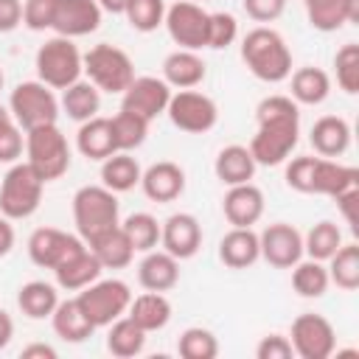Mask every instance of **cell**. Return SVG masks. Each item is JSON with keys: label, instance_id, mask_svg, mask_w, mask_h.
<instances>
[{"label": "cell", "instance_id": "obj_1", "mask_svg": "<svg viewBox=\"0 0 359 359\" xmlns=\"http://www.w3.org/2000/svg\"><path fill=\"white\" fill-rule=\"evenodd\" d=\"M255 135L250 154L258 165H280L289 160L300 140V109L289 95H266L255 107Z\"/></svg>", "mask_w": 359, "mask_h": 359}, {"label": "cell", "instance_id": "obj_2", "mask_svg": "<svg viewBox=\"0 0 359 359\" xmlns=\"http://www.w3.org/2000/svg\"><path fill=\"white\" fill-rule=\"evenodd\" d=\"M241 59L247 70L266 84H280L292 73V50L286 39L266 25L247 31V36L241 39Z\"/></svg>", "mask_w": 359, "mask_h": 359}, {"label": "cell", "instance_id": "obj_3", "mask_svg": "<svg viewBox=\"0 0 359 359\" xmlns=\"http://www.w3.org/2000/svg\"><path fill=\"white\" fill-rule=\"evenodd\" d=\"M73 222L79 238L90 247L93 241H98L121 224L118 194L104 185H81L73 194Z\"/></svg>", "mask_w": 359, "mask_h": 359}, {"label": "cell", "instance_id": "obj_4", "mask_svg": "<svg viewBox=\"0 0 359 359\" xmlns=\"http://www.w3.org/2000/svg\"><path fill=\"white\" fill-rule=\"evenodd\" d=\"M25 163L39 174L42 182H53L70 168V146L56 123L25 132Z\"/></svg>", "mask_w": 359, "mask_h": 359}, {"label": "cell", "instance_id": "obj_5", "mask_svg": "<svg viewBox=\"0 0 359 359\" xmlns=\"http://www.w3.org/2000/svg\"><path fill=\"white\" fill-rule=\"evenodd\" d=\"M81 62H84L87 81H93L101 93H109V95H121L135 79L132 56L123 48L109 45V42H101V45L90 48L81 56Z\"/></svg>", "mask_w": 359, "mask_h": 359}, {"label": "cell", "instance_id": "obj_6", "mask_svg": "<svg viewBox=\"0 0 359 359\" xmlns=\"http://www.w3.org/2000/svg\"><path fill=\"white\" fill-rule=\"evenodd\" d=\"M34 65H36L39 81L48 84L50 90H65L73 81H79L84 73L81 53L73 45V39H67V36L45 39V45H39V50H36Z\"/></svg>", "mask_w": 359, "mask_h": 359}, {"label": "cell", "instance_id": "obj_7", "mask_svg": "<svg viewBox=\"0 0 359 359\" xmlns=\"http://www.w3.org/2000/svg\"><path fill=\"white\" fill-rule=\"evenodd\" d=\"M42 191H45V182L28 163H20V160L11 163V168L0 182V213L11 222L34 216L42 202Z\"/></svg>", "mask_w": 359, "mask_h": 359}, {"label": "cell", "instance_id": "obj_8", "mask_svg": "<svg viewBox=\"0 0 359 359\" xmlns=\"http://www.w3.org/2000/svg\"><path fill=\"white\" fill-rule=\"evenodd\" d=\"M8 112L17 121V126L28 132V129H36V126L56 123L59 101H56L53 90L48 84H42L39 79L20 81L8 95Z\"/></svg>", "mask_w": 359, "mask_h": 359}, {"label": "cell", "instance_id": "obj_9", "mask_svg": "<svg viewBox=\"0 0 359 359\" xmlns=\"http://www.w3.org/2000/svg\"><path fill=\"white\" fill-rule=\"evenodd\" d=\"M76 300L95 328H107L109 323H115L118 317L126 314V309L132 303V289L126 280H118V278L101 280L98 278L90 286L79 289Z\"/></svg>", "mask_w": 359, "mask_h": 359}, {"label": "cell", "instance_id": "obj_10", "mask_svg": "<svg viewBox=\"0 0 359 359\" xmlns=\"http://www.w3.org/2000/svg\"><path fill=\"white\" fill-rule=\"evenodd\" d=\"M165 115L177 129L191 132V135H202V132H210L216 126L219 107L210 95H205L199 90H177L168 98Z\"/></svg>", "mask_w": 359, "mask_h": 359}, {"label": "cell", "instance_id": "obj_11", "mask_svg": "<svg viewBox=\"0 0 359 359\" xmlns=\"http://www.w3.org/2000/svg\"><path fill=\"white\" fill-rule=\"evenodd\" d=\"M208 20H210V11H205L199 3L180 0L165 8L163 25L180 48L199 50V48H208Z\"/></svg>", "mask_w": 359, "mask_h": 359}, {"label": "cell", "instance_id": "obj_12", "mask_svg": "<svg viewBox=\"0 0 359 359\" xmlns=\"http://www.w3.org/2000/svg\"><path fill=\"white\" fill-rule=\"evenodd\" d=\"M289 342L300 359H328L337 351V331L323 314L306 311L292 323Z\"/></svg>", "mask_w": 359, "mask_h": 359}, {"label": "cell", "instance_id": "obj_13", "mask_svg": "<svg viewBox=\"0 0 359 359\" xmlns=\"http://www.w3.org/2000/svg\"><path fill=\"white\" fill-rule=\"evenodd\" d=\"M81 247L87 244L79 236L65 233L59 227H36L28 236V258L42 269H56L62 261H67Z\"/></svg>", "mask_w": 359, "mask_h": 359}, {"label": "cell", "instance_id": "obj_14", "mask_svg": "<svg viewBox=\"0 0 359 359\" xmlns=\"http://www.w3.org/2000/svg\"><path fill=\"white\" fill-rule=\"evenodd\" d=\"M171 98V87L157 79V76H135L132 84L121 93V109L135 112L140 118H146L149 123L165 112Z\"/></svg>", "mask_w": 359, "mask_h": 359}, {"label": "cell", "instance_id": "obj_15", "mask_svg": "<svg viewBox=\"0 0 359 359\" xmlns=\"http://www.w3.org/2000/svg\"><path fill=\"white\" fill-rule=\"evenodd\" d=\"M258 244H261V258L278 269H292L303 258V236L297 227L286 222L266 224L258 233Z\"/></svg>", "mask_w": 359, "mask_h": 359}, {"label": "cell", "instance_id": "obj_16", "mask_svg": "<svg viewBox=\"0 0 359 359\" xmlns=\"http://www.w3.org/2000/svg\"><path fill=\"white\" fill-rule=\"evenodd\" d=\"M160 244L177 261L194 258L202 247V224L194 213H171L160 224Z\"/></svg>", "mask_w": 359, "mask_h": 359}, {"label": "cell", "instance_id": "obj_17", "mask_svg": "<svg viewBox=\"0 0 359 359\" xmlns=\"http://www.w3.org/2000/svg\"><path fill=\"white\" fill-rule=\"evenodd\" d=\"M101 14L104 11L95 0H59L50 31H56V36H67V39L87 36V34L98 31Z\"/></svg>", "mask_w": 359, "mask_h": 359}, {"label": "cell", "instance_id": "obj_18", "mask_svg": "<svg viewBox=\"0 0 359 359\" xmlns=\"http://www.w3.org/2000/svg\"><path fill=\"white\" fill-rule=\"evenodd\" d=\"M140 188L151 202H174L185 191V171L171 160H160L140 174Z\"/></svg>", "mask_w": 359, "mask_h": 359}, {"label": "cell", "instance_id": "obj_19", "mask_svg": "<svg viewBox=\"0 0 359 359\" xmlns=\"http://www.w3.org/2000/svg\"><path fill=\"white\" fill-rule=\"evenodd\" d=\"M222 210L233 227H252L264 216V191L252 182L230 185V191L224 194Z\"/></svg>", "mask_w": 359, "mask_h": 359}, {"label": "cell", "instance_id": "obj_20", "mask_svg": "<svg viewBox=\"0 0 359 359\" xmlns=\"http://www.w3.org/2000/svg\"><path fill=\"white\" fill-rule=\"evenodd\" d=\"M359 185V171L353 165H342L334 157H314L311 165V188L309 194H320V196H337L345 188Z\"/></svg>", "mask_w": 359, "mask_h": 359}, {"label": "cell", "instance_id": "obj_21", "mask_svg": "<svg viewBox=\"0 0 359 359\" xmlns=\"http://www.w3.org/2000/svg\"><path fill=\"white\" fill-rule=\"evenodd\" d=\"M205 59L196 53V50H185V48H177L171 50L165 59H163V81L168 87H177V90H194L196 84L205 81Z\"/></svg>", "mask_w": 359, "mask_h": 359}, {"label": "cell", "instance_id": "obj_22", "mask_svg": "<svg viewBox=\"0 0 359 359\" xmlns=\"http://www.w3.org/2000/svg\"><path fill=\"white\" fill-rule=\"evenodd\" d=\"M180 280V261L165 250H149L137 264V283L146 292H168Z\"/></svg>", "mask_w": 359, "mask_h": 359}, {"label": "cell", "instance_id": "obj_23", "mask_svg": "<svg viewBox=\"0 0 359 359\" xmlns=\"http://www.w3.org/2000/svg\"><path fill=\"white\" fill-rule=\"evenodd\" d=\"M101 261L95 258V252L90 247H81L79 252H73L67 261H62L53 275H56V286L65 292H79L84 286H90L93 280L101 278Z\"/></svg>", "mask_w": 359, "mask_h": 359}, {"label": "cell", "instance_id": "obj_24", "mask_svg": "<svg viewBox=\"0 0 359 359\" xmlns=\"http://www.w3.org/2000/svg\"><path fill=\"white\" fill-rule=\"evenodd\" d=\"M219 258L230 269H247L261 258L258 233L252 227H233L219 241Z\"/></svg>", "mask_w": 359, "mask_h": 359}, {"label": "cell", "instance_id": "obj_25", "mask_svg": "<svg viewBox=\"0 0 359 359\" xmlns=\"http://www.w3.org/2000/svg\"><path fill=\"white\" fill-rule=\"evenodd\" d=\"M309 140L320 157H339L351 146V123L339 115H323L314 121Z\"/></svg>", "mask_w": 359, "mask_h": 359}, {"label": "cell", "instance_id": "obj_26", "mask_svg": "<svg viewBox=\"0 0 359 359\" xmlns=\"http://www.w3.org/2000/svg\"><path fill=\"white\" fill-rule=\"evenodd\" d=\"M76 149H79L87 160H98V163L107 160L109 154H115L118 146H115V137H112V123H109V118L95 115V118L84 121V123L79 126V132H76Z\"/></svg>", "mask_w": 359, "mask_h": 359}, {"label": "cell", "instance_id": "obj_27", "mask_svg": "<svg viewBox=\"0 0 359 359\" xmlns=\"http://www.w3.org/2000/svg\"><path fill=\"white\" fill-rule=\"evenodd\" d=\"M50 323H53L56 337H62L65 342H84L95 334V325L90 323V317L84 314V309L79 306L76 297L59 300L50 314Z\"/></svg>", "mask_w": 359, "mask_h": 359}, {"label": "cell", "instance_id": "obj_28", "mask_svg": "<svg viewBox=\"0 0 359 359\" xmlns=\"http://www.w3.org/2000/svg\"><path fill=\"white\" fill-rule=\"evenodd\" d=\"M126 317H132L146 334L160 331L171 320V300L163 292H143V294L132 297V303L126 309Z\"/></svg>", "mask_w": 359, "mask_h": 359}, {"label": "cell", "instance_id": "obj_29", "mask_svg": "<svg viewBox=\"0 0 359 359\" xmlns=\"http://www.w3.org/2000/svg\"><path fill=\"white\" fill-rule=\"evenodd\" d=\"M255 157L250 154L247 146H224L219 154H216V163H213V171L216 177L224 182V185H241V182H250L255 177Z\"/></svg>", "mask_w": 359, "mask_h": 359}, {"label": "cell", "instance_id": "obj_30", "mask_svg": "<svg viewBox=\"0 0 359 359\" xmlns=\"http://www.w3.org/2000/svg\"><path fill=\"white\" fill-rule=\"evenodd\" d=\"M292 76V101L294 104H306V107H317L331 95V79L323 67H297Z\"/></svg>", "mask_w": 359, "mask_h": 359}, {"label": "cell", "instance_id": "obj_31", "mask_svg": "<svg viewBox=\"0 0 359 359\" xmlns=\"http://www.w3.org/2000/svg\"><path fill=\"white\" fill-rule=\"evenodd\" d=\"M59 107L65 109V115L70 121L84 123V121H90V118L98 115V109H101V90L93 81H81L79 79V81H73L70 87L62 90Z\"/></svg>", "mask_w": 359, "mask_h": 359}, {"label": "cell", "instance_id": "obj_32", "mask_svg": "<svg viewBox=\"0 0 359 359\" xmlns=\"http://www.w3.org/2000/svg\"><path fill=\"white\" fill-rule=\"evenodd\" d=\"M140 163L129 151H115L107 160H101V185L115 194H126L135 185H140Z\"/></svg>", "mask_w": 359, "mask_h": 359}, {"label": "cell", "instance_id": "obj_33", "mask_svg": "<svg viewBox=\"0 0 359 359\" xmlns=\"http://www.w3.org/2000/svg\"><path fill=\"white\" fill-rule=\"evenodd\" d=\"M107 351L118 359H129V356H137L143 353L146 348V331L132 320V317H118L115 323L107 325Z\"/></svg>", "mask_w": 359, "mask_h": 359}, {"label": "cell", "instance_id": "obj_34", "mask_svg": "<svg viewBox=\"0 0 359 359\" xmlns=\"http://www.w3.org/2000/svg\"><path fill=\"white\" fill-rule=\"evenodd\" d=\"M56 303H59V292H56L53 283H45V280H28L17 292V306L31 320L50 317L53 309H56Z\"/></svg>", "mask_w": 359, "mask_h": 359}, {"label": "cell", "instance_id": "obj_35", "mask_svg": "<svg viewBox=\"0 0 359 359\" xmlns=\"http://www.w3.org/2000/svg\"><path fill=\"white\" fill-rule=\"evenodd\" d=\"M90 250L95 252V258L101 261L104 269H123L132 264L135 258V247L132 241L126 238V233L121 230V224L115 230H109L107 236H101L98 241L90 244Z\"/></svg>", "mask_w": 359, "mask_h": 359}, {"label": "cell", "instance_id": "obj_36", "mask_svg": "<svg viewBox=\"0 0 359 359\" xmlns=\"http://www.w3.org/2000/svg\"><path fill=\"white\" fill-rule=\"evenodd\" d=\"M331 280H328V266L325 261H297L292 266V289L300 294V297H323L328 292Z\"/></svg>", "mask_w": 359, "mask_h": 359}, {"label": "cell", "instance_id": "obj_37", "mask_svg": "<svg viewBox=\"0 0 359 359\" xmlns=\"http://www.w3.org/2000/svg\"><path fill=\"white\" fill-rule=\"evenodd\" d=\"M342 247V230L337 222H317L306 236H303V255L314 261H328L337 250Z\"/></svg>", "mask_w": 359, "mask_h": 359}, {"label": "cell", "instance_id": "obj_38", "mask_svg": "<svg viewBox=\"0 0 359 359\" xmlns=\"http://www.w3.org/2000/svg\"><path fill=\"white\" fill-rule=\"evenodd\" d=\"M328 280L342 292H353L359 286V244H342L328 258Z\"/></svg>", "mask_w": 359, "mask_h": 359}, {"label": "cell", "instance_id": "obj_39", "mask_svg": "<svg viewBox=\"0 0 359 359\" xmlns=\"http://www.w3.org/2000/svg\"><path fill=\"white\" fill-rule=\"evenodd\" d=\"M121 230L126 233V238L132 241L135 252H149L160 244V222L146 213V210H137V213H129L123 222H121Z\"/></svg>", "mask_w": 359, "mask_h": 359}, {"label": "cell", "instance_id": "obj_40", "mask_svg": "<svg viewBox=\"0 0 359 359\" xmlns=\"http://www.w3.org/2000/svg\"><path fill=\"white\" fill-rule=\"evenodd\" d=\"M109 123H112V137H115L118 151H132V149L143 146V140L149 135V121L135 112H126V109H118V115H112Z\"/></svg>", "mask_w": 359, "mask_h": 359}, {"label": "cell", "instance_id": "obj_41", "mask_svg": "<svg viewBox=\"0 0 359 359\" xmlns=\"http://www.w3.org/2000/svg\"><path fill=\"white\" fill-rule=\"evenodd\" d=\"M177 351L182 359H216L219 356V339L213 331L202 325H191L180 334Z\"/></svg>", "mask_w": 359, "mask_h": 359}, {"label": "cell", "instance_id": "obj_42", "mask_svg": "<svg viewBox=\"0 0 359 359\" xmlns=\"http://www.w3.org/2000/svg\"><path fill=\"white\" fill-rule=\"evenodd\" d=\"M123 17L135 31L151 34L165 20V0H129L123 8Z\"/></svg>", "mask_w": 359, "mask_h": 359}, {"label": "cell", "instance_id": "obj_43", "mask_svg": "<svg viewBox=\"0 0 359 359\" xmlns=\"http://www.w3.org/2000/svg\"><path fill=\"white\" fill-rule=\"evenodd\" d=\"M306 17L311 22V28L331 34L339 31L345 25V6L342 0H306Z\"/></svg>", "mask_w": 359, "mask_h": 359}, {"label": "cell", "instance_id": "obj_44", "mask_svg": "<svg viewBox=\"0 0 359 359\" xmlns=\"http://www.w3.org/2000/svg\"><path fill=\"white\" fill-rule=\"evenodd\" d=\"M334 67H337L339 90H345L348 95H356L359 93V45L345 42L334 56Z\"/></svg>", "mask_w": 359, "mask_h": 359}, {"label": "cell", "instance_id": "obj_45", "mask_svg": "<svg viewBox=\"0 0 359 359\" xmlns=\"http://www.w3.org/2000/svg\"><path fill=\"white\" fill-rule=\"evenodd\" d=\"M238 36V22L230 11H213L208 20V48L222 50L227 45H233Z\"/></svg>", "mask_w": 359, "mask_h": 359}, {"label": "cell", "instance_id": "obj_46", "mask_svg": "<svg viewBox=\"0 0 359 359\" xmlns=\"http://www.w3.org/2000/svg\"><path fill=\"white\" fill-rule=\"evenodd\" d=\"M59 0H22V25L31 31H48L53 25Z\"/></svg>", "mask_w": 359, "mask_h": 359}, {"label": "cell", "instance_id": "obj_47", "mask_svg": "<svg viewBox=\"0 0 359 359\" xmlns=\"http://www.w3.org/2000/svg\"><path fill=\"white\" fill-rule=\"evenodd\" d=\"M22 149H25V137L17 121L0 123V163H17L22 157Z\"/></svg>", "mask_w": 359, "mask_h": 359}, {"label": "cell", "instance_id": "obj_48", "mask_svg": "<svg viewBox=\"0 0 359 359\" xmlns=\"http://www.w3.org/2000/svg\"><path fill=\"white\" fill-rule=\"evenodd\" d=\"M255 356L258 359H292L294 356V348H292L289 337H283V334H266L255 345Z\"/></svg>", "mask_w": 359, "mask_h": 359}, {"label": "cell", "instance_id": "obj_49", "mask_svg": "<svg viewBox=\"0 0 359 359\" xmlns=\"http://www.w3.org/2000/svg\"><path fill=\"white\" fill-rule=\"evenodd\" d=\"M241 6L255 22H272L286 11V0H241Z\"/></svg>", "mask_w": 359, "mask_h": 359}, {"label": "cell", "instance_id": "obj_50", "mask_svg": "<svg viewBox=\"0 0 359 359\" xmlns=\"http://www.w3.org/2000/svg\"><path fill=\"white\" fill-rule=\"evenodd\" d=\"M22 25V0H0V34H11Z\"/></svg>", "mask_w": 359, "mask_h": 359}, {"label": "cell", "instance_id": "obj_51", "mask_svg": "<svg viewBox=\"0 0 359 359\" xmlns=\"http://www.w3.org/2000/svg\"><path fill=\"white\" fill-rule=\"evenodd\" d=\"M356 199H359V185L345 188V191H339V194L334 196L337 208L342 210V216H345V222H348L351 227H356V205H359Z\"/></svg>", "mask_w": 359, "mask_h": 359}, {"label": "cell", "instance_id": "obj_52", "mask_svg": "<svg viewBox=\"0 0 359 359\" xmlns=\"http://www.w3.org/2000/svg\"><path fill=\"white\" fill-rule=\"evenodd\" d=\"M14 227H11V219H6L0 213V258H6L11 250H14Z\"/></svg>", "mask_w": 359, "mask_h": 359}, {"label": "cell", "instance_id": "obj_53", "mask_svg": "<svg viewBox=\"0 0 359 359\" xmlns=\"http://www.w3.org/2000/svg\"><path fill=\"white\" fill-rule=\"evenodd\" d=\"M22 359H56V351L45 342H34V345L22 348Z\"/></svg>", "mask_w": 359, "mask_h": 359}, {"label": "cell", "instance_id": "obj_54", "mask_svg": "<svg viewBox=\"0 0 359 359\" xmlns=\"http://www.w3.org/2000/svg\"><path fill=\"white\" fill-rule=\"evenodd\" d=\"M11 337H14V320L6 309H0V351L11 342Z\"/></svg>", "mask_w": 359, "mask_h": 359}, {"label": "cell", "instance_id": "obj_55", "mask_svg": "<svg viewBox=\"0 0 359 359\" xmlns=\"http://www.w3.org/2000/svg\"><path fill=\"white\" fill-rule=\"evenodd\" d=\"M98 6H101V11H109V14H123V8H126V3L129 0H95Z\"/></svg>", "mask_w": 359, "mask_h": 359}, {"label": "cell", "instance_id": "obj_56", "mask_svg": "<svg viewBox=\"0 0 359 359\" xmlns=\"http://www.w3.org/2000/svg\"><path fill=\"white\" fill-rule=\"evenodd\" d=\"M345 6V22H359V0H342Z\"/></svg>", "mask_w": 359, "mask_h": 359}, {"label": "cell", "instance_id": "obj_57", "mask_svg": "<svg viewBox=\"0 0 359 359\" xmlns=\"http://www.w3.org/2000/svg\"><path fill=\"white\" fill-rule=\"evenodd\" d=\"M6 121H14V118H11L8 107H3V104H0V123H6Z\"/></svg>", "mask_w": 359, "mask_h": 359}, {"label": "cell", "instance_id": "obj_58", "mask_svg": "<svg viewBox=\"0 0 359 359\" xmlns=\"http://www.w3.org/2000/svg\"><path fill=\"white\" fill-rule=\"evenodd\" d=\"M3 81H6V79H3V70H0V90H3Z\"/></svg>", "mask_w": 359, "mask_h": 359}, {"label": "cell", "instance_id": "obj_59", "mask_svg": "<svg viewBox=\"0 0 359 359\" xmlns=\"http://www.w3.org/2000/svg\"><path fill=\"white\" fill-rule=\"evenodd\" d=\"M303 3H306V0H303Z\"/></svg>", "mask_w": 359, "mask_h": 359}]
</instances>
